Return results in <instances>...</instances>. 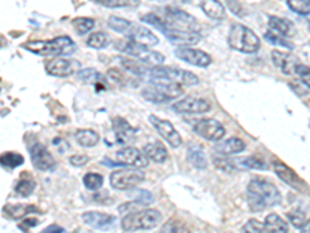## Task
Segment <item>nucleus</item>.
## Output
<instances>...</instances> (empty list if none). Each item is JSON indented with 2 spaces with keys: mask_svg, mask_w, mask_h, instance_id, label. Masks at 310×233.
<instances>
[{
  "mask_svg": "<svg viewBox=\"0 0 310 233\" xmlns=\"http://www.w3.org/2000/svg\"><path fill=\"white\" fill-rule=\"evenodd\" d=\"M166 22L174 27V28H180V30H188V31H199V22L196 21V17H192L191 14H188L183 10L179 8H166Z\"/></svg>",
  "mask_w": 310,
  "mask_h": 233,
  "instance_id": "nucleus-14",
  "label": "nucleus"
},
{
  "mask_svg": "<svg viewBox=\"0 0 310 233\" xmlns=\"http://www.w3.org/2000/svg\"><path fill=\"white\" fill-rule=\"evenodd\" d=\"M162 222V213L155 208H146L138 211H130L123 216L121 227L126 231H135V230H150L155 228Z\"/></svg>",
  "mask_w": 310,
  "mask_h": 233,
  "instance_id": "nucleus-8",
  "label": "nucleus"
},
{
  "mask_svg": "<svg viewBox=\"0 0 310 233\" xmlns=\"http://www.w3.org/2000/svg\"><path fill=\"white\" fill-rule=\"evenodd\" d=\"M245 149V143L238 138V137H231V138H226L223 141H220L217 145V151L223 155H229V154H238V152H242Z\"/></svg>",
  "mask_w": 310,
  "mask_h": 233,
  "instance_id": "nucleus-26",
  "label": "nucleus"
},
{
  "mask_svg": "<svg viewBox=\"0 0 310 233\" xmlns=\"http://www.w3.org/2000/svg\"><path fill=\"white\" fill-rule=\"evenodd\" d=\"M109 78L110 80H113L115 83H120V84H124L126 81V78H124V75L118 70V68H110L109 70Z\"/></svg>",
  "mask_w": 310,
  "mask_h": 233,
  "instance_id": "nucleus-48",
  "label": "nucleus"
},
{
  "mask_svg": "<svg viewBox=\"0 0 310 233\" xmlns=\"http://www.w3.org/2000/svg\"><path fill=\"white\" fill-rule=\"evenodd\" d=\"M287 5L296 14H310V0H287Z\"/></svg>",
  "mask_w": 310,
  "mask_h": 233,
  "instance_id": "nucleus-40",
  "label": "nucleus"
},
{
  "mask_svg": "<svg viewBox=\"0 0 310 233\" xmlns=\"http://www.w3.org/2000/svg\"><path fill=\"white\" fill-rule=\"evenodd\" d=\"M76 70H81V64L70 58H54L47 64V73L51 76L65 78L73 75Z\"/></svg>",
  "mask_w": 310,
  "mask_h": 233,
  "instance_id": "nucleus-18",
  "label": "nucleus"
},
{
  "mask_svg": "<svg viewBox=\"0 0 310 233\" xmlns=\"http://www.w3.org/2000/svg\"><path fill=\"white\" fill-rule=\"evenodd\" d=\"M265 39L270 42V44H275V45H281V47H285V48H293V45L290 44V42H287L282 36H279V34H276V33H273L272 30H268L267 33H265Z\"/></svg>",
  "mask_w": 310,
  "mask_h": 233,
  "instance_id": "nucleus-46",
  "label": "nucleus"
},
{
  "mask_svg": "<svg viewBox=\"0 0 310 233\" xmlns=\"http://www.w3.org/2000/svg\"><path fill=\"white\" fill-rule=\"evenodd\" d=\"M194 132L205 138V140H209V141H220L225 134H226V129L225 126L216 120V118H202L199 120L196 124H194Z\"/></svg>",
  "mask_w": 310,
  "mask_h": 233,
  "instance_id": "nucleus-11",
  "label": "nucleus"
},
{
  "mask_svg": "<svg viewBox=\"0 0 310 233\" xmlns=\"http://www.w3.org/2000/svg\"><path fill=\"white\" fill-rule=\"evenodd\" d=\"M93 2L106 8H133L140 5V0H93Z\"/></svg>",
  "mask_w": 310,
  "mask_h": 233,
  "instance_id": "nucleus-30",
  "label": "nucleus"
},
{
  "mask_svg": "<svg viewBox=\"0 0 310 233\" xmlns=\"http://www.w3.org/2000/svg\"><path fill=\"white\" fill-rule=\"evenodd\" d=\"M308 31H310V24H308Z\"/></svg>",
  "mask_w": 310,
  "mask_h": 233,
  "instance_id": "nucleus-51",
  "label": "nucleus"
},
{
  "mask_svg": "<svg viewBox=\"0 0 310 233\" xmlns=\"http://www.w3.org/2000/svg\"><path fill=\"white\" fill-rule=\"evenodd\" d=\"M299 233H310V222L304 227V228H301V231Z\"/></svg>",
  "mask_w": 310,
  "mask_h": 233,
  "instance_id": "nucleus-50",
  "label": "nucleus"
},
{
  "mask_svg": "<svg viewBox=\"0 0 310 233\" xmlns=\"http://www.w3.org/2000/svg\"><path fill=\"white\" fill-rule=\"evenodd\" d=\"M71 24H73V28L76 30V33L81 34V36L87 34L95 27V21L90 17H76V19H73Z\"/></svg>",
  "mask_w": 310,
  "mask_h": 233,
  "instance_id": "nucleus-34",
  "label": "nucleus"
},
{
  "mask_svg": "<svg viewBox=\"0 0 310 233\" xmlns=\"http://www.w3.org/2000/svg\"><path fill=\"white\" fill-rule=\"evenodd\" d=\"M212 162H214L216 168H219V170H223V171H228V173H229V171H236L235 164L229 162L228 157H226V155H223V154H220V155H214V157H212Z\"/></svg>",
  "mask_w": 310,
  "mask_h": 233,
  "instance_id": "nucleus-42",
  "label": "nucleus"
},
{
  "mask_svg": "<svg viewBox=\"0 0 310 233\" xmlns=\"http://www.w3.org/2000/svg\"><path fill=\"white\" fill-rule=\"evenodd\" d=\"M247 201L251 211H262L265 208L279 205L282 196L276 185L262 177H255L247 187Z\"/></svg>",
  "mask_w": 310,
  "mask_h": 233,
  "instance_id": "nucleus-1",
  "label": "nucleus"
},
{
  "mask_svg": "<svg viewBox=\"0 0 310 233\" xmlns=\"http://www.w3.org/2000/svg\"><path fill=\"white\" fill-rule=\"evenodd\" d=\"M41 233H67L62 227H59V225H48L47 228H44Z\"/></svg>",
  "mask_w": 310,
  "mask_h": 233,
  "instance_id": "nucleus-49",
  "label": "nucleus"
},
{
  "mask_svg": "<svg viewBox=\"0 0 310 233\" xmlns=\"http://www.w3.org/2000/svg\"><path fill=\"white\" fill-rule=\"evenodd\" d=\"M143 152L147 157V160H152L153 164H163L168 160V149L160 141H152L143 146Z\"/></svg>",
  "mask_w": 310,
  "mask_h": 233,
  "instance_id": "nucleus-22",
  "label": "nucleus"
},
{
  "mask_svg": "<svg viewBox=\"0 0 310 233\" xmlns=\"http://www.w3.org/2000/svg\"><path fill=\"white\" fill-rule=\"evenodd\" d=\"M149 121L155 128V131L162 135V138L165 141H168V145L171 148H179L183 143L180 132L174 128V124L171 121H168L165 118H160L157 115H149Z\"/></svg>",
  "mask_w": 310,
  "mask_h": 233,
  "instance_id": "nucleus-12",
  "label": "nucleus"
},
{
  "mask_svg": "<svg viewBox=\"0 0 310 233\" xmlns=\"http://www.w3.org/2000/svg\"><path fill=\"white\" fill-rule=\"evenodd\" d=\"M272 61H273L275 67H278L284 75L295 73V68L298 65V59L292 53L282 51V50H278V48L272 51Z\"/></svg>",
  "mask_w": 310,
  "mask_h": 233,
  "instance_id": "nucleus-21",
  "label": "nucleus"
},
{
  "mask_svg": "<svg viewBox=\"0 0 310 233\" xmlns=\"http://www.w3.org/2000/svg\"><path fill=\"white\" fill-rule=\"evenodd\" d=\"M172 109L180 114H205L211 111L209 101L199 97H185L172 104Z\"/></svg>",
  "mask_w": 310,
  "mask_h": 233,
  "instance_id": "nucleus-15",
  "label": "nucleus"
},
{
  "mask_svg": "<svg viewBox=\"0 0 310 233\" xmlns=\"http://www.w3.org/2000/svg\"><path fill=\"white\" fill-rule=\"evenodd\" d=\"M228 44L231 48H235L241 53H255L261 47L259 36L250 30L247 25L242 24H232L229 34H228Z\"/></svg>",
  "mask_w": 310,
  "mask_h": 233,
  "instance_id": "nucleus-5",
  "label": "nucleus"
},
{
  "mask_svg": "<svg viewBox=\"0 0 310 233\" xmlns=\"http://www.w3.org/2000/svg\"><path fill=\"white\" fill-rule=\"evenodd\" d=\"M264 227H265V231H268V233H288L287 221L276 213L267 214V218L264 221Z\"/></svg>",
  "mask_w": 310,
  "mask_h": 233,
  "instance_id": "nucleus-24",
  "label": "nucleus"
},
{
  "mask_svg": "<svg viewBox=\"0 0 310 233\" xmlns=\"http://www.w3.org/2000/svg\"><path fill=\"white\" fill-rule=\"evenodd\" d=\"M30 155H31V162L34 165V168L41 170V171H50L54 167V159L51 152L39 141H34L30 146Z\"/></svg>",
  "mask_w": 310,
  "mask_h": 233,
  "instance_id": "nucleus-17",
  "label": "nucleus"
},
{
  "mask_svg": "<svg viewBox=\"0 0 310 233\" xmlns=\"http://www.w3.org/2000/svg\"><path fill=\"white\" fill-rule=\"evenodd\" d=\"M76 78H78V81H81V83L93 84V83L103 80V75L98 73V71L93 70V68H81V70H78Z\"/></svg>",
  "mask_w": 310,
  "mask_h": 233,
  "instance_id": "nucleus-31",
  "label": "nucleus"
},
{
  "mask_svg": "<svg viewBox=\"0 0 310 233\" xmlns=\"http://www.w3.org/2000/svg\"><path fill=\"white\" fill-rule=\"evenodd\" d=\"M147 76L153 81H165V83H176V84H199V76L192 71L179 68V67H159L153 65L149 68Z\"/></svg>",
  "mask_w": 310,
  "mask_h": 233,
  "instance_id": "nucleus-7",
  "label": "nucleus"
},
{
  "mask_svg": "<svg viewBox=\"0 0 310 233\" xmlns=\"http://www.w3.org/2000/svg\"><path fill=\"white\" fill-rule=\"evenodd\" d=\"M268 28L273 33H276V34H279L282 38L290 36L293 33V24L290 21L284 19V17H276V16H270V19H268Z\"/></svg>",
  "mask_w": 310,
  "mask_h": 233,
  "instance_id": "nucleus-25",
  "label": "nucleus"
},
{
  "mask_svg": "<svg viewBox=\"0 0 310 233\" xmlns=\"http://www.w3.org/2000/svg\"><path fill=\"white\" fill-rule=\"evenodd\" d=\"M287 218L290 221V224L295 227V228H304L307 224H308V218L304 211L301 210H292L287 213Z\"/></svg>",
  "mask_w": 310,
  "mask_h": 233,
  "instance_id": "nucleus-36",
  "label": "nucleus"
},
{
  "mask_svg": "<svg viewBox=\"0 0 310 233\" xmlns=\"http://www.w3.org/2000/svg\"><path fill=\"white\" fill-rule=\"evenodd\" d=\"M143 22L155 27L157 30H160L171 42L174 44H180V45H196L202 41V36L199 31H188V30H180V28H174L171 27L166 21H163L162 17L155 16V14H144L141 17Z\"/></svg>",
  "mask_w": 310,
  "mask_h": 233,
  "instance_id": "nucleus-3",
  "label": "nucleus"
},
{
  "mask_svg": "<svg viewBox=\"0 0 310 233\" xmlns=\"http://www.w3.org/2000/svg\"><path fill=\"white\" fill-rule=\"evenodd\" d=\"M24 164V157L17 152H4L0 155V165L5 168H17L19 165Z\"/></svg>",
  "mask_w": 310,
  "mask_h": 233,
  "instance_id": "nucleus-32",
  "label": "nucleus"
},
{
  "mask_svg": "<svg viewBox=\"0 0 310 233\" xmlns=\"http://www.w3.org/2000/svg\"><path fill=\"white\" fill-rule=\"evenodd\" d=\"M117 50L129 55L130 58L140 61V62H144V64H150V65H160L165 62V55H162L160 51H155V50H150L147 45H143L140 42H135V41H118V44L115 45Z\"/></svg>",
  "mask_w": 310,
  "mask_h": 233,
  "instance_id": "nucleus-9",
  "label": "nucleus"
},
{
  "mask_svg": "<svg viewBox=\"0 0 310 233\" xmlns=\"http://www.w3.org/2000/svg\"><path fill=\"white\" fill-rule=\"evenodd\" d=\"M113 131H115L117 137H121V138H127L133 132L132 126L124 118H120V117L113 120Z\"/></svg>",
  "mask_w": 310,
  "mask_h": 233,
  "instance_id": "nucleus-39",
  "label": "nucleus"
},
{
  "mask_svg": "<svg viewBox=\"0 0 310 233\" xmlns=\"http://www.w3.org/2000/svg\"><path fill=\"white\" fill-rule=\"evenodd\" d=\"M272 168L276 173V176L287 185H290L293 188H302V181L299 179V176L292 168H288L282 160L272 157Z\"/></svg>",
  "mask_w": 310,
  "mask_h": 233,
  "instance_id": "nucleus-20",
  "label": "nucleus"
},
{
  "mask_svg": "<svg viewBox=\"0 0 310 233\" xmlns=\"http://www.w3.org/2000/svg\"><path fill=\"white\" fill-rule=\"evenodd\" d=\"M34 208L33 207H30V205H22V204H16V205H10V207H7L5 208V211L11 216V218H14V219H19V218H24V216H27V213L28 211H33Z\"/></svg>",
  "mask_w": 310,
  "mask_h": 233,
  "instance_id": "nucleus-41",
  "label": "nucleus"
},
{
  "mask_svg": "<svg viewBox=\"0 0 310 233\" xmlns=\"http://www.w3.org/2000/svg\"><path fill=\"white\" fill-rule=\"evenodd\" d=\"M36 188V182L33 177H27V179H21L16 185V194L22 196V198H27L30 196Z\"/></svg>",
  "mask_w": 310,
  "mask_h": 233,
  "instance_id": "nucleus-35",
  "label": "nucleus"
},
{
  "mask_svg": "<svg viewBox=\"0 0 310 233\" xmlns=\"http://www.w3.org/2000/svg\"><path fill=\"white\" fill-rule=\"evenodd\" d=\"M141 95L144 100L150 103L163 104V103L180 98L183 95V89H182V84H176V83L152 81L141 91Z\"/></svg>",
  "mask_w": 310,
  "mask_h": 233,
  "instance_id": "nucleus-6",
  "label": "nucleus"
},
{
  "mask_svg": "<svg viewBox=\"0 0 310 233\" xmlns=\"http://www.w3.org/2000/svg\"><path fill=\"white\" fill-rule=\"evenodd\" d=\"M295 73L299 76V81L307 86L310 89V67L308 65H302V64H298L296 68H295Z\"/></svg>",
  "mask_w": 310,
  "mask_h": 233,
  "instance_id": "nucleus-45",
  "label": "nucleus"
},
{
  "mask_svg": "<svg viewBox=\"0 0 310 233\" xmlns=\"http://www.w3.org/2000/svg\"><path fill=\"white\" fill-rule=\"evenodd\" d=\"M83 182H84V185H86L87 190L96 191V190H100V188L103 187L104 177H103L101 174H98V173H87V174L84 176Z\"/></svg>",
  "mask_w": 310,
  "mask_h": 233,
  "instance_id": "nucleus-37",
  "label": "nucleus"
},
{
  "mask_svg": "<svg viewBox=\"0 0 310 233\" xmlns=\"http://www.w3.org/2000/svg\"><path fill=\"white\" fill-rule=\"evenodd\" d=\"M188 159L196 168H200V170L206 168V159H205V154L200 146L191 145L188 148Z\"/></svg>",
  "mask_w": 310,
  "mask_h": 233,
  "instance_id": "nucleus-29",
  "label": "nucleus"
},
{
  "mask_svg": "<svg viewBox=\"0 0 310 233\" xmlns=\"http://www.w3.org/2000/svg\"><path fill=\"white\" fill-rule=\"evenodd\" d=\"M74 140L80 146L92 148L100 141V134L93 129H80L74 132Z\"/></svg>",
  "mask_w": 310,
  "mask_h": 233,
  "instance_id": "nucleus-27",
  "label": "nucleus"
},
{
  "mask_svg": "<svg viewBox=\"0 0 310 233\" xmlns=\"http://www.w3.org/2000/svg\"><path fill=\"white\" fill-rule=\"evenodd\" d=\"M83 221L95 230L101 231H109L117 225V218L103 211H86L83 213Z\"/></svg>",
  "mask_w": 310,
  "mask_h": 233,
  "instance_id": "nucleus-19",
  "label": "nucleus"
},
{
  "mask_svg": "<svg viewBox=\"0 0 310 233\" xmlns=\"http://www.w3.org/2000/svg\"><path fill=\"white\" fill-rule=\"evenodd\" d=\"M107 25H109L110 30L120 33V34H124L127 39L140 42L143 45L149 47V45H157L159 44V38L155 36L150 30H147L146 27H143L140 24L130 22L127 19H123V17H118V16H110L109 21H107Z\"/></svg>",
  "mask_w": 310,
  "mask_h": 233,
  "instance_id": "nucleus-2",
  "label": "nucleus"
},
{
  "mask_svg": "<svg viewBox=\"0 0 310 233\" xmlns=\"http://www.w3.org/2000/svg\"><path fill=\"white\" fill-rule=\"evenodd\" d=\"M115 159L118 164L121 165H127V167H133V168H146L149 165V160L144 155L143 151H140L135 146H126L117 151L115 154Z\"/></svg>",
  "mask_w": 310,
  "mask_h": 233,
  "instance_id": "nucleus-13",
  "label": "nucleus"
},
{
  "mask_svg": "<svg viewBox=\"0 0 310 233\" xmlns=\"http://www.w3.org/2000/svg\"><path fill=\"white\" fill-rule=\"evenodd\" d=\"M68 160H70L71 167H83V165H86L89 162V157H87V155H84V154H74V155H71Z\"/></svg>",
  "mask_w": 310,
  "mask_h": 233,
  "instance_id": "nucleus-47",
  "label": "nucleus"
},
{
  "mask_svg": "<svg viewBox=\"0 0 310 233\" xmlns=\"http://www.w3.org/2000/svg\"><path fill=\"white\" fill-rule=\"evenodd\" d=\"M107 44H109V38L103 31H96L93 34H90L89 39H87V45L92 47V48H96V50H101V48L107 47Z\"/></svg>",
  "mask_w": 310,
  "mask_h": 233,
  "instance_id": "nucleus-38",
  "label": "nucleus"
},
{
  "mask_svg": "<svg viewBox=\"0 0 310 233\" xmlns=\"http://www.w3.org/2000/svg\"><path fill=\"white\" fill-rule=\"evenodd\" d=\"M109 181H110L112 188L120 190V191H127V190H133L138 184H141L144 181V176L140 171L123 168V170L113 171L110 174Z\"/></svg>",
  "mask_w": 310,
  "mask_h": 233,
  "instance_id": "nucleus-10",
  "label": "nucleus"
},
{
  "mask_svg": "<svg viewBox=\"0 0 310 233\" xmlns=\"http://www.w3.org/2000/svg\"><path fill=\"white\" fill-rule=\"evenodd\" d=\"M121 61V65L127 70V71H130V73H133V75H137V76H147V73H149V67H146L144 65V62H140V61H137V59H129V58H121L120 59Z\"/></svg>",
  "mask_w": 310,
  "mask_h": 233,
  "instance_id": "nucleus-28",
  "label": "nucleus"
},
{
  "mask_svg": "<svg viewBox=\"0 0 310 233\" xmlns=\"http://www.w3.org/2000/svg\"><path fill=\"white\" fill-rule=\"evenodd\" d=\"M241 165H244L245 168H250V170H262V171L268 168L267 164L264 160H261L259 157H245L241 162Z\"/></svg>",
  "mask_w": 310,
  "mask_h": 233,
  "instance_id": "nucleus-44",
  "label": "nucleus"
},
{
  "mask_svg": "<svg viewBox=\"0 0 310 233\" xmlns=\"http://www.w3.org/2000/svg\"><path fill=\"white\" fill-rule=\"evenodd\" d=\"M160 233H189L188 225L180 219H169L160 230Z\"/></svg>",
  "mask_w": 310,
  "mask_h": 233,
  "instance_id": "nucleus-33",
  "label": "nucleus"
},
{
  "mask_svg": "<svg viewBox=\"0 0 310 233\" xmlns=\"http://www.w3.org/2000/svg\"><path fill=\"white\" fill-rule=\"evenodd\" d=\"M25 50L39 56H62L74 51V42L68 36H59L51 41H30L24 45Z\"/></svg>",
  "mask_w": 310,
  "mask_h": 233,
  "instance_id": "nucleus-4",
  "label": "nucleus"
},
{
  "mask_svg": "<svg viewBox=\"0 0 310 233\" xmlns=\"http://www.w3.org/2000/svg\"><path fill=\"white\" fill-rule=\"evenodd\" d=\"M242 233H265V227L264 222L258 221V219H250L244 224L242 227Z\"/></svg>",
  "mask_w": 310,
  "mask_h": 233,
  "instance_id": "nucleus-43",
  "label": "nucleus"
},
{
  "mask_svg": "<svg viewBox=\"0 0 310 233\" xmlns=\"http://www.w3.org/2000/svg\"><path fill=\"white\" fill-rule=\"evenodd\" d=\"M203 13L209 17V19H214V21H222L225 19V7L219 2V0H202L200 4Z\"/></svg>",
  "mask_w": 310,
  "mask_h": 233,
  "instance_id": "nucleus-23",
  "label": "nucleus"
},
{
  "mask_svg": "<svg viewBox=\"0 0 310 233\" xmlns=\"http://www.w3.org/2000/svg\"><path fill=\"white\" fill-rule=\"evenodd\" d=\"M176 56L179 59H182L191 65L200 67V68H205L212 62V58L206 51L194 48V47H180L176 50Z\"/></svg>",
  "mask_w": 310,
  "mask_h": 233,
  "instance_id": "nucleus-16",
  "label": "nucleus"
}]
</instances>
